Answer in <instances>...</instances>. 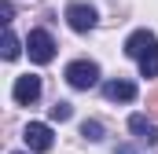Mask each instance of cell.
<instances>
[{"label": "cell", "mask_w": 158, "mask_h": 154, "mask_svg": "<svg viewBox=\"0 0 158 154\" xmlns=\"http://www.w3.org/2000/svg\"><path fill=\"white\" fill-rule=\"evenodd\" d=\"M103 95H107L110 103H132V99H136V84H132V81H125V77L107 81V84H103Z\"/></svg>", "instance_id": "8"}, {"label": "cell", "mask_w": 158, "mask_h": 154, "mask_svg": "<svg viewBox=\"0 0 158 154\" xmlns=\"http://www.w3.org/2000/svg\"><path fill=\"white\" fill-rule=\"evenodd\" d=\"M26 51H30V59H33L37 66L52 63V59H55V40H52V33H48V30H33V33L26 37Z\"/></svg>", "instance_id": "1"}, {"label": "cell", "mask_w": 158, "mask_h": 154, "mask_svg": "<svg viewBox=\"0 0 158 154\" xmlns=\"http://www.w3.org/2000/svg\"><path fill=\"white\" fill-rule=\"evenodd\" d=\"M48 114H52V121H70V114H74V107H70V103H63V99H59V103H55V107H52V110H48Z\"/></svg>", "instance_id": "12"}, {"label": "cell", "mask_w": 158, "mask_h": 154, "mask_svg": "<svg viewBox=\"0 0 158 154\" xmlns=\"http://www.w3.org/2000/svg\"><path fill=\"white\" fill-rule=\"evenodd\" d=\"M0 15H4V26H11V18H15V7H11V0H0Z\"/></svg>", "instance_id": "13"}, {"label": "cell", "mask_w": 158, "mask_h": 154, "mask_svg": "<svg viewBox=\"0 0 158 154\" xmlns=\"http://www.w3.org/2000/svg\"><path fill=\"white\" fill-rule=\"evenodd\" d=\"M15 154H19V151H15Z\"/></svg>", "instance_id": "16"}, {"label": "cell", "mask_w": 158, "mask_h": 154, "mask_svg": "<svg viewBox=\"0 0 158 154\" xmlns=\"http://www.w3.org/2000/svg\"><path fill=\"white\" fill-rule=\"evenodd\" d=\"M129 132H132L140 143H147V147L158 143V125L151 121V117H143V114H132V117H129Z\"/></svg>", "instance_id": "6"}, {"label": "cell", "mask_w": 158, "mask_h": 154, "mask_svg": "<svg viewBox=\"0 0 158 154\" xmlns=\"http://www.w3.org/2000/svg\"><path fill=\"white\" fill-rule=\"evenodd\" d=\"M155 44H158V37L151 33V30H136L132 37L125 40V55H129V59H143Z\"/></svg>", "instance_id": "7"}, {"label": "cell", "mask_w": 158, "mask_h": 154, "mask_svg": "<svg viewBox=\"0 0 158 154\" xmlns=\"http://www.w3.org/2000/svg\"><path fill=\"white\" fill-rule=\"evenodd\" d=\"M81 136H85L88 143H99V140H103V125H99V121H81Z\"/></svg>", "instance_id": "10"}, {"label": "cell", "mask_w": 158, "mask_h": 154, "mask_svg": "<svg viewBox=\"0 0 158 154\" xmlns=\"http://www.w3.org/2000/svg\"><path fill=\"white\" fill-rule=\"evenodd\" d=\"M66 22H70L74 33H88L96 26V7L92 4H70L66 7Z\"/></svg>", "instance_id": "4"}, {"label": "cell", "mask_w": 158, "mask_h": 154, "mask_svg": "<svg viewBox=\"0 0 158 154\" xmlns=\"http://www.w3.org/2000/svg\"><path fill=\"white\" fill-rule=\"evenodd\" d=\"M19 51H22V48H19V37L7 30V33H4V59L11 63V59H19Z\"/></svg>", "instance_id": "11"}, {"label": "cell", "mask_w": 158, "mask_h": 154, "mask_svg": "<svg viewBox=\"0 0 158 154\" xmlns=\"http://www.w3.org/2000/svg\"><path fill=\"white\" fill-rule=\"evenodd\" d=\"M140 74H143V77H158V44L140 59Z\"/></svg>", "instance_id": "9"}, {"label": "cell", "mask_w": 158, "mask_h": 154, "mask_svg": "<svg viewBox=\"0 0 158 154\" xmlns=\"http://www.w3.org/2000/svg\"><path fill=\"white\" fill-rule=\"evenodd\" d=\"M66 81H70V88H92L99 81V66L88 63V59H77V63L66 66Z\"/></svg>", "instance_id": "2"}, {"label": "cell", "mask_w": 158, "mask_h": 154, "mask_svg": "<svg viewBox=\"0 0 158 154\" xmlns=\"http://www.w3.org/2000/svg\"><path fill=\"white\" fill-rule=\"evenodd\" d=\"M22 140H26V147L30 151H52V128L44 125V121H30L26 125V132H22Z\"/></svg>", "instance_id": "5"}, {"label": "cell", "mask_w": 158, "mask_h": 154, "mask_svg": "<svg viewBox=\"0 0 158 154\" xmlns=\"http://www.w3.org/2000/svg\"><path fill=\"white\" fill-rule=\"evenodd\" d=\"M147 107H151V110L158 114V92H151V95H147Z\"/></svg>", "instance_id": "14"}, {"label": "cell", "mask_w": 158, "mask_h": 154, "mask_svg": "<svg viewBox=\"0 0 158 154\" xmlns=\"http://www.w3.org/2000/svg\"><path fill=\"white\" fill-rule=\"evenodd\" d=\"M11 99H15L19 107H30V103H37V99H40V77H33V74H22V77H15Z\"/></svg>", "instance_id": "3"}, {"label": "cell", "mask_w": 158, "mask_h": 154, "mask_svg": "<svg viewBox=\"0 0 158 154\" xmlns=\"http://www.w3.org/2000/svg\"><path fill=\"white\" fill-rule=\"evenodd\" d=\"M114 154H132V147H118V151H114Z\"/></svg>", "instance_id": "15"}]
</instances>
